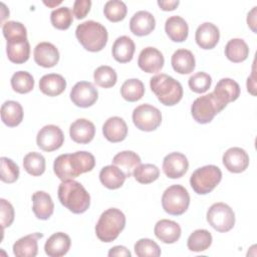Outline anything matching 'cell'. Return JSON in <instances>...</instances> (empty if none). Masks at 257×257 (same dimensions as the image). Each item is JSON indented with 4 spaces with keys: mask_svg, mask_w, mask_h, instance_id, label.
Segmentation results:
<instances>
[{
    "mask_svg": "<svg viewBox=\"0 0 257 257\" xmlns=\"http://www.w3.org/2000/svg\"><path fill=\"white\" fill-rule=\"evenodd\" d=\"M95 166L94 156L85 151L58 156L53 163V171L61 181L77 178L83 173L90 172Z\"/></svg>",
    "mask_w": 257,
    "mask_h": 257,
    "instance_id": "cell-1",
    "label": "cell"
},
{
    "mask_svg": "<svg viewBox=\"0 0 257 257\" xmlns=\"http://www.w3.org/2000/svg\"><path fill=\"white\" fill-rule=\"evenodd\" d=\"M58 200L62 206L73 214H82L90 205V195L77 181H62L57 190Z\"/></svg>",
    "mask_w": 257,
    "mask_h": 257,
    "instance_id": "cell-2",
    "label": "cell"
},
{
    "mask_svg": "<svg viewBox=\"0 0 257 257\" xmlns=\"http://www.w3.org/2000/svg\"><path fill=\"white\" fill-rule=\"evenodd\" d=\"M75 36L83 48L90 52L102 50L108 39L106 28L93 20H87L77 25Z\"/></svg>",
    "mask_w": 257,
    "mask_h": 257,
    "instance_id": "cell-3",
    "label": "cell"
},
{
    "mask_svg": "<svg viewBox=\"0 0 257 257\" xmlns=\"http://www.w3.org/2000/svg\"><path fill=\"white\" fill-rule=\"evenodd\" d=\"M150 86L161 103L167 106L177 104L183 97L182 84L172 76L161 73L150 79Z\"/></svg>",
    "mask_w": 257,
    "mask_h": 257,
    "instance_id": "cell-4",
    "label": "cell"
},
{
    "mask_svg": "<svg viewBox=\"0 0 257 257\" xmlns=\"http://www.w3.org/2000/svg\"><path fill=\"white\" fill-rule=\"evenodd\" d=\"M125 227V216L116 208H109L101 213L96 225V237L105 243L114 241Z\"/></svg>",
    "mask_w": 257,
    "mask_h": 257,
    "instance_id": "cell-5",
    "label": "cell"
},
{
    "mask_svg": "<svg viewBox=\"0 0 257 257\" xmlns=\"http://www.w3.org/2000/svg\"><path fill=\"white\" fill-rule=\"evenodd\" d=\"M221 180V170L215 165H207L193 172L190 177V185L198 195H206L212 192Z\"/></svg>",
    "mask_w": 257,
    "mask_h": 257,
    "instance_id": "cell-6",
    "label": "cell"
},
{
    "mask_svg": "<svg viewBox=\"0 0 257 257\" xmlns=\"http://www.w3.org/2000/svg\"><path fill=\"white\" fill-rule=\"evenodd\" d=\"M190 205V195L182 185H172L162 196V206L166 213L173 216L184 214Z\"/></svg>",
    "mask_w": 257,
    "mask_h": 257,
    "instance_id": "cell-7",
    "label": "cell"
},
{
    "mask_svg": "<svg viewBox=\"0 0 257 257\" xmlns=\"http://www.w3.org/2000/svg\"><path fill=\"white\" fill-rule=\"evenodd\" d=\"M225 107L219 103L212 92L196 98L191 106L193 118L198 123H209L216 114L221 112Z\"/></svg>",
    "mask_w": 257,
    "mask_h": 257,
    "instance_id": "cell-8",
    "label": "cell"
},
{
    "mask_svg": "<svg viewBox=\"0 0 257 257\" xmlns=\"http://www.w3.org/2000/svg\"><path fill=\"white\" fill-rule=\"evenodd\" d=\"M207 221L216 231L225 233L235 225V214L230 206L219 202L213 204L207 211Z\"/></svg>",
    "mask_w": 257,
    "mask_h": 257,
    "instance_id": "cell-9",
    "label": "cell"
},
{
    "mask_svg": "<svg viewBox=\"0 0 257 257\" xmlns=\"http://www.w3.org/2000/svg\"><path fill=\"white\" fill-rule=\"evenodd\" d=\"M134 124L143 132H153L162 123V113L156 106L144 103L137 106L133 111Z\"/></svg>",
    "mask_w": 257,
    "mask_h": 257,
    "instance_id": "cell-10",
    "label": "cell"
},
{
    "mask_svg": "<svg viewBox=\"0 0 257 257\" xmlns=\"http://www.w3.org/2000/svg\"><path fill=\"white\" fill-rule=\"evenodd\" d=\"M64 142V135L61 128L55 124L44 125L36 136L37 146L44 152L58 150Z\"/></svg>",
    "mask_w": 257,
    "mask_h": 257,
    "instance_id": "cell-11",
    "label": "cell"
},
{
    "mask_svg": "<svg viewBox=\"0 0 257 257\" xmlns=\"http://www.w3.org/2000/svg\"><path fill=\"white\" fill-rule=\"evenodd\" d=\"M70 99L78 107H89L98 98V91L89 81H79L70 90Z\"/></svg>",
    "mask_w": 257,
    "mask_h": 257,
    "instance_id": "cell-12",
    "label": "cell"
},
{
    "mask_svg": "<svg viewBox=\"0 0 257 257\" xmlns=\"http://www.w3.org/2000/svg\"><path fill=\"white\" fill-rule=\"evenodd\" d=\"M188 169V159L182 153H170L163 160V171L170 179H179L183 177L187 173Z\"/></svg>",
    "mask_w": 257,
    "mask_h": 257,
    "instance_id": "cell-13",
    "label": "cell"
},
{
    "mask_svg": "<svg viewBox=\"0 0 257 257\" xmlns=\"http://www.w3.org/2000/svg\"><path fill=\"white\" fill-rule=\"evenodd\" d=\"M165 63L163 53L152 46L144 48L139 55L138 65L147 73H157L161 71Z\"/></svg>",
    "mask_w": 257,
    "mask_h": 257,
    "instance_id": "cell-14",
    "label": "cell"
},
{
    "mask_svg": "<svg viewBox=\"0 0 257 257\" xmlns=\"http://www.w3.org/2000/svg\"><path fill=\"white\" fill-rule=\"evenodd\" d=\"M224 167L231 173L239 174L244 172L249 166V156L245 150L233 147L228 149L222 158Z\"/></svg>",
    "mask_w": 257,
    "mask_h": 257,
    "instance_id": "cell-15",
    "label": "cell"
},
{
    "mask_svg": "<svg viewBox=\"0 0 257 257\" xmlns=\"http://www.w3.org/2000/svg\"><path fill=\"white\" fill-rule=\"evenodd\" d=\"M212 93L219 101V103L226 107L229 102L238 99V97L240 96V86L238 82H236L232 78L225 77L217 82Z\"/></svg>",
    "mask_w": 257,
    "mask_h": 257,
    "instance_id": "cell-16",
    "label": "cell"
},
{
    "mask_svg": "<svg viewBox=\"0 0 257 257\" xmlns=\"http://www.w3.org/2000/svg\"><path fill=\"white\" fill-rule=\"evenodd\" d=\"M34 61L42 67L50 68L55 66L59 61V51L55 45L50 42L38 43L33 51Z\"/></svg>",
    "mask_w": 257,
    "mask_h": 257,
    "instance_id": "cell-17",
    "label": "cell"
},
{
    "mask_svg": "<svg viewBox=\"0 0 257 257\" xmlns=\"http://www.w3.org/2000/svg\"><path fill=\"white\" fill-rule=\"evenodd\" d=\"M156 19L149 11L141 10L136 12L130 20L131 32L137 36H146L154 31Z\"/></svg>",
    "mask_w": 257,
    "mask_h": 257,
    "instance_id": "cell-18",
    "label": "cell"
},
{
    "mask_svg": "<svg viewBox=\"0 0 257 257\" xmlns=\"http://www.w3.org/2000/svg\"><path fill=\"white\" fill-rule=\"evenodd\" d=\"M195 39L202 49H212L219 42V28L211 22H204L198 26L195 33Z\"/></svg>",
    "mask_w": 257,
    "mask_h": 257,
    "instance_id": "cell-19",
    "label": "cell"
},
{
    "mask_svg": "<svg viewBox=\"0 0 257 257\" xmlns=\"http://www.w3.org/2000/svg\"><path fill=\"white\" fill-rule=\"evenodd\" d=\"M69 135L74 143L88 144L94 138L95 126L86 118H77L70 124Z\"/></svg>",
    "mask_w": 257,
    "mask_h": 257,
    "instance_id": "cell-20",
    "label": "cell"
},
{
    "mask_svg": "<svg viewBox=\"0 0 257 257\" xmlns=\"http://www.w3.org/2000/svg\"><path fill=\"white\" fill-rule=\"evenodd\" d=\"M42 237V233L35 232L19 238L13 244V254L16 257H35L38 253V240Z\"/></svg>",
    "mask_w": 257,
    "mask_h": 257,
    "instance_id": "cell-21",
    "label": "cell"
},
{
    "mask_svg": "<svg viewBox=\"0 0 257 257\" xmlns=\"http://www.w3.org/2000/svg\"><path fill=\"white\" fill-rule=\"evenodd\" d=\"M156 237L166 244L176 243L182 234L180 225L172 220L162 219L158 221L154 228Z\"/></svg>",
    "mask_w": 257,
    "mask_h": 257,
    "instance_id": "cell-22",
    "label": "cell"
},
{
    "mask_svg": "<svg viewBox=\"0 0 257 257\" xmlns=\"http://www.w3.org/2000/svg\"><path fill=\"white\" fill-rule=\"evenodd\" d=\"M102 134L110 143L122 142L127 136V125L119 116L108 117L102 125Z\"/></svg>",
    "mask_w": 257,
    "mask_h": 257,
    "instance_id": "cell-23",
    "label": "cell"
},
{
    "mask_svg": "<svg viewBox=\"0 0 257 257\" xmlns=\"http://www.w3.org/2000/svg\"><path fill=\"white\" fill-rule=\"evenodd\" d=\"M70 245V237L63 232H57L52 234L46 240L44 244V251L49 257H61L68 252Z\"/></svg>",
    "mask_w": 257,
    "mask_h": 257,
    "instance_id": "cell-24",
    "label": "cell"
},
{
    "mask_svg": "<svg viewBox=\"0 0 257 257\" xmlns=\"http://www.w3.org/2000/svg\"><path fill=\"white\" fill-rule=\"evenodd\" d=\"M32 211L37 219L47 220L54 211L51 196L44 191H37L32 195Z\"/></svg>",
    "mask_w": 257,
    "mask_h": 257,
    "instance_id": "cell-25",
    "label": "cell"
},
{
    "mask_svg": "<svg viewBox=\"0 0 257 257\" xmlns=\"http://www.w3.org/2000/svg\"><path fill=\"white\" fill-rule=\"evenodd\" d=\"M136 50V45L133 39L126 35H122L117 37L111 48V53L113 58L119 63L130 62Z\"/></svg>",
    "mask_w": 257,
    "mask_h": 257,
    "instance_id": "cell-26",
    "label": "cell"
},
{
    "mask_svg": "<svg viewBox=\"0 0 257 257\" xmlns=\"http://www.w3.org/2000/svg\"><path fill=\"white\" fill-rule=\"evenodd\" d=\"M165 31L172 41L183 42L188 38L189 26L184 18L174 15L166 20Z\"/></svg>",
    "mask_w": 257,
    "mask_h": 257,
    "instance_id": "cell-27",
    "label": "cell"
},
{
    "mask_svg": "<svg viewBox=\"0 0 257 257\" xmlns=\"http://www.w3.org/2000/svg\"><path fill=\"white\" fill-rule=\"evenodd\" d=\"M171 64L176 72L180 74H189L195 69L196 60L192 51L182 48L173 53Z\"/></svg>",
    "mask_w": 257,
    "mask_h": 257,
    "instance_id": "cell-28",
    "label": "cell"
},
{
    "mask_svg": "<svg viewBox=\"0 0 257 257\" xmlns=\"http://www.w3.org/2000/svg\"><path fill=\"white\" fill-rule=\"evenodd\" d=\"M66 87L65 78L57 73L43 75L39 80V89L48 96H57L61 94Z\"/></svg>",
    "mask_w": 257,
    "mask_h": 257,
    "instance_id": "cell-29",
    "label": "cell"
},
{
    "mask_svg": "<svg viewBox=\"0 0 257 257\" xmlns=\"http://www.w3.org/2000/svg\"><path fill=\"white\" fill-rule=\"evenodd\" d=\"M6 53L11 62L22 64L29 59L30 44L27 39L7 41Z\"/></svg>",
    "mask_w": 257,
    "mask_h": 257,
    "instance_id": "cell-30",
    "label": "cell"
},
{
    "mask_svg": "<svg viewBox=\"0 0 257 257\" xmlns=\"http://www.w3.org/2000/svg\"><path fill=\"white\" fill-rule=\"evenodd\" d=\"M126 177L121 170L114 165H108L103 167L99 172L100 183L109 190H116L120 188Z\"/></svg>",
    "mask_w": 257,
    "mask_h": 257,
    "instance_id": "cell-31",
    "label": "cell"
},
{
    "mask_svg": "<svg viewBox=\"0 0 257 257\" xmlns=\"http://www.w3.org/2000/svg\"><path fill=\"white\" fill-rule=\"evenodd\" d=\"M1 119L9 127L19 125L23 119L22 105L15 100H6L1 105Z\"/></svg>",
    "mask_w": 257,
    "mask_h": 257,
    "instance_id": "cell-32",
    "label": "cell"
},
{
    "mask_svg": "<svg viewBox=\"0 0 257 257\" xmlns=\"http://www.w3.org/2000/svg\"><path fill=\"white\" fill-rule=\"evenodd\" d=\"M112 165L121 170L126 178H130L135 169L141 165V158L133 151H122L113 157Z\"/></svg>",
    "mask_w": 257,
    "mask_h": 257,
    "instance_id": "cell-33",
    "label": "cell"
},
{
    "mask_svg": "<svg viewBox=\"0 0 257 257\" xmlns=\"http://www.w3.org/2000/svg\"><path fill=\"white\" fill-rule=\"evenodd\" d=\"M226 57L234 62L239 63L247 59L249 55V47L241 38H233L229 40L225 46Z\"/></svg>",
    "mask_w": 257,
    "mask_h": 257,
    "instance_id": "cell-34",
    "label": "cell"
},
{
    "mask_svg": "<svg viewBox=\"0 0 257 257\" xmlns=\"http://www.w3.org/2000/svg\"><path fill=\"white\" fill-rule=\"evenodd\" d=\"M211 233L206 229H197L188 238L187 246L190 251L202 252L207 250L212 244Z\"/></svg>",
    "mask_w": 257,
    "mask_h": 257,
    "instance_id": "cell-35",
    "label": "cell"
},
{
    "mask_svg": "<svg viewBox=\"0 0 257 257\" xmlns=\"http://www.w3.org/2000/svg\"><path fill=\"white\" fill-rule=\"evenodd\" d=\"M121 96L130 102L140 100L145 94V85L138 78H131L125 80L120 87Z\"/></svg>",
    "mask_w": 257,
    "mask_h": 257,
    "instance_id": "cell-36",
    "label": "cell"
},
{
    "mask_svg": "<svg viewBox=\"0 0 257 257\" xmlns=\"http://www.w3.org/2000/svg\"><path fill=\"white\" fill-rule=\"evenodd\" d=\"M23 168L31 176H41L45 171V159L39 153H28L23 159Z\"/></svg>",
    "mask_w": 257,
    "mask_h": 257,
    "instance_id": "cell-37",
    "label": "cell"
},
{
    "mask_svg": "<svg viewBox=\"0 0 257 257\" xmlns=\"http://www.w3.org/2000/svg\"><path fill=\"white\" fill-rule=\"evenodd\" d=\"M11 87L14 91L24 94L30 92L34 87V78L33 76L24 70L15 72L11 77Z\"/></svg>",
    "mask_w": 257,
    "mask_h": 257,
    "instance_id": "cell-38",
    "label": "cell"
},
{
    "mask_svg": "<svg viewBox=\"0 0 257 257\" xmlns=\"http://www.w3.org/2000/svg\"><path fill=\"white\" fill-rule=\"evenodd\" d=\"M93 79L98 86L103 88H109L115 85L117 81V75L112 67L107 65H101L94 70Z\"/></svg>",
    "mask_w": 257,
    "mask_h": 257,
    "instance_id": "cell-39",
    "label": "cell"
},
{
    "mask_svg": "<svg viewBox=\"0 0 257 257\" xmlns=\"http://www.w3.org/2000/svg\"><path fill=\"white\" fill-rule=\"evenodd\" d=\"M50 21L54 28L59 30H66L72 24L73 13L70 8L66 6L59 7L51 12Z\"/></svg>",
    "mask_w": 257,
    "mask_h": 257,
    "instance_id": "cell-40",
    "label": "cell"
},
{
    "mask_svg": "<svg viewBox=\"0 0 257 257\" xmlns=\"http://www.w3.org/2000/svg\"><path fill=\"white\" fill-rule=\"evenodd\" d=\"M133 176L141 184H151L160 177V170L153 164H141L135 169Z\"/></svg>",
    "mask_w": 257,
    "mask_h": 257,
    "instance_id": "cell-41",
    "label": "cell"
},
{
    "mask_svg": "<svg viewBox=\"0 0 257 257\" xmlns=\"http://www.w3.org/2000/svg\"><path fill=\"white\" fill-rule=\"evenodd\" d=\"M103 13L110 22H119L124 19L127 8L124 2L119 0H109L104 4Z\"/></svg>",
    "mask_w": 257,
    "mask_h": 257,
    "instance_id": "cell-42",
    "label": "cell"
},
{
    "mask_svg": "<svg viewBox=\"0 0 257 257\" xmlns=\"http://www.w3.org/2000/svg\"><path fill=\"white\" fill-rule=\"evenodd\" d=\"M134 249L138 257H159L161 255L160 246L154 240L149 238L138 240Z\"/></svg>",
    "mask_w": 257,
    "mask_h": 257,
    "instance_id": "cell-43",
    "label": "cell"
},
{
    "mask_svg": "<svg viewBox=\"0 0 257 257\" xmlns=\"http://www.w3.org/2000/svg\"><path fill=\"white\" fill-rule=\"evenodd\" d=\"M2 32L7 41L27 39L26 27L18 21H7L3 23Z\"/></svg>",
    "mask_w": 257,
    "mask_h": 257,
    "instance_id": "cell-44",
    "label": "cell"
},
{
    "mask_svg": "<svg viewBox=\"0 0 257 257\" xmlns=\"http://www.w3.org/2000/svg\"><path fill=\"white\" fill-rule=\"evenodd\" d=\"M1 162V175L0 179L3 183L12 184L16 182L19 178V167L16 163H14L11 159L2 157L0 159Z\"/></svg>",
    "mask_w": 257,
    "mask_h": 257,
    "instance_id": "cell-45",
    "label": "cell"
},
{
    "mask_svg": "<svg viewBox=\"0 0 257 257\" xmlns=\"http://www.w3.org/2000/svg\"><path fill=\"white\" fill-rule=\"evenodd\" d=\"M188 84L192 91L196 93H204L210 88L212 84V77L204 71L196 72L190 76Z\"/></svg>",
    "mask_w": 257,
    "mask_h": 257,
    "instance_id": "cell-46",
    "label": "cell"
},
{
    "mask_svg": "<svg viewBox=\"0 0 257 257\" xmlns=\"http://www.w3.org/2000/svg\"><path fill=\"white\" fill-rule=\"evenodd\" d=\"M1 203V225L2 229L4 230L6 227L11 226L14 221V208L13 206L6 201L5 199H0Z\"/></svg>",
    "mask_w": 257,
    "mask_h": 257,
    "instance_id": "cell-47",
    "label": "cell"
},
{
    "mask_svg": "<svg viewBox=\"0 0 257 257\" xmlns=\"http://www.w3.org/2000/svg\"><path fill=\"white\" fill-rule=\"evenodd\" d=\"M91 7V1L90 0H76L73 3L72 13L73 16H75L76 19H83L87 13L89 12Z\"/></svg>",
    "mask_w": 257,
    "mask_h": 257,
    "instance_id": "cell-48",
    "label": "cell"
},
{
    "mask_svg": "<svg viewBox=\"0 0 257 257\" xmlns=\"http://www.w3.org/2000/svg\"><path fill=\"white\" fill-rule=\"evenodd\" d=\"M107 255L109 257H113V256H117V257H131L132 256L130 250L126 247L120 246V245L114 246V247L110 248Z\"/></svg>",
    "mask_w": 257,
    "mask_h": 257,
    "instance_id": "cell-49",
    "label": "cell"
},
{
    "mask_svg": "<svg viewBox=\"0 0 257 257\" xmlns=\"http://www.w3.org/2000/svg\"><path fill=\"white\" fill-rule=\"evenodd\" d=\"M180 4L179 0H159L158 5L164 11H173Z\"/></svg>",
    "mask_w": 257,
    "mask_h": 257,
    "instance_id": "cell-50",
    "label": "cell"
},
{
    "mask_svg": "<svg viewBox=\"0 0 257 257\" xmlns=\"http://www.w3.org/2000/svg\"><path fill=\"white\" fill-rule=\"evenodd\" d=\"M256 6L253 7V9L248 13V16H247V23H248V26L252 29V31L254 33H256Z\"/></svg>",
    "mask_w": 257,
    "mask_h": 257,
    "instance_id": "cell-51",
    "label": "cell"
},
{
    "mask_svg": "<svg viewBox=\"0 0 257 257\" xmlns=\"http://www.w3.org/2000/svg\"><path fill=\"white\" fill-rule=\"evenodd\" d=\"M247 90L252 95H256V84H255V74H254V68L252 71V74L247 78Z\"/></svg>",
    "mask_w": 257,
    "mask_h": 257,
    "instance_id": "cell-52",
    "label": "cell"
},
{
    "mask_svg": "<svg viewBox=\"0 0 257 257\" xmlns=\"http://www.w3.org/2000/svg\"><path fill=\"white\" fill-rule=\"evenodd\" d=\"M44 4H45L46 6H48V7H54V6L58 5V4H61V1H58V2H56V1H53V2H45V1H44Z\"/></svg>",
    "mask_w": 257,
    "mask_h": 257,
    "instance_id": "cell-53",
    "label": "cell"
}]
</instances>
